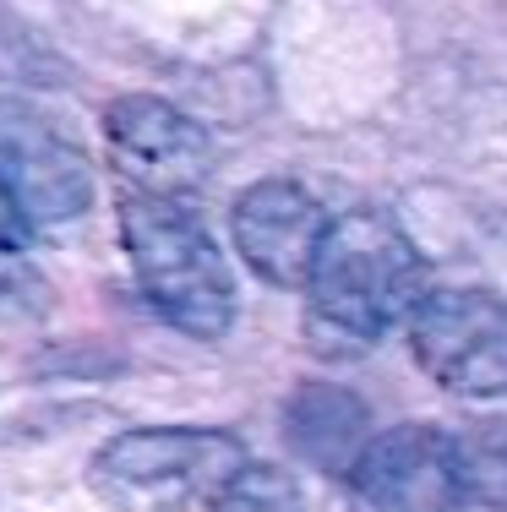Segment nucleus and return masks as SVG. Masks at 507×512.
I'll return each mask as SVG.
<instances>
[{
	"label": "nucleus",
	"instance_id": "obj_1",
	"mask_svg": "<svg viewBox=\"0 0 507 512\" xmlns=\"http://www.w3.org/2000/svg\"><path fill=\"white\" fill-rule=\"evenodd\" d=\"M420 284H426V267L404 240V229L382 213H344L328 224V240L306 284L311 333L328 338L322 349H366L393 322L415 316Z\"/></svg>",
	"mask_w": 507,
	"mask_h": 512
},
{
	"label": "nucleus",
	"instance_id": "obj_2",
	"mask_svg": "<svg viewBox=\"0 0 507 512\" xmlns=\"http://www.w3.org/2000/svg\"><path fill=\"white\" fill-rule=\"evenodd\" d=\"M120 240L148 306L169 327L191 338H219L235 316V278H229L213 235L180 207V197H120Z\"/></svg>",
	"mask_w": 507,
	"mask_h": 512
},
{
	"label": "nucleus",
	"instance_id": "obj_3",
	"mask_svg": "<svg viewBox=\"0 0 507 512\" xmlns=\"http://www.w3.org/2000/svg\"><path fill=\"white\" fill-rule=\"evenodd\" d=\"M246 463V447L229 431L148 425L110 436L88 463V485L115 512H186L191 502H213Z\"/></svg>",
	"mask_w": 507,
	"mask_h": 512
},
{
	"label": "nucleus",
	"instance_id": "obj_4",
	"mask_svg": "<svg viewBox=\"0 0 507 512\" xmlns=\"http://www.w3.org/2000/svg\"><path fill=\"white\" fill-rule=\"evenodd\" d=\"M415 365L464 398L507 393V300L486 289H437L409 316Z\"/></svg>",
	"mask_w": 507,
	"mask_h": 512
},
{
	"label": "nucleus",
	"instance_id": "obj_5",
	"mask_svg": "<svg viewBox=\"0 0 507 512\" xmlns=\"http://www.w3.org/2000/svg\"><path fill=\"white\" fill-rule=\"evenodd\" d=\"M0 180L22 202L28 224H66L93 202V169L82 148L28 99L0 93Z\"/></svg>",
	"mask_w": 507,
	"mask_h": 512
},
{
	"label": "nucleus",
	"instance_id": "obj_6",
	"mask_svg": "<svg viewBox=\"0 0 507 512\" xmlns=\"http://www.w3.org/2000/svg\"><path fill=\"white\" fill-rule=\"evenodd\" d=\"M104 142L126 180V191L148 197H186L208 175V137L191 115L153 93H126L104 109Z\"/></svg>",
	"mask_w": 507,
	"mask_h": 512
},
{
	"label": "nucleus",
	"instance_id": "obj_7",
	"mask_svg": "<svg viewBox=\"0 0 507 512\" xmlns=\"http://www.w3.org/2000/svg\"><path fill=\"white\" fill-rule=\"evenodd\" d=\"M349 485L360 502L382 512H458L464 485H458L453 431L437 425H393L371 436L360 458L349 463Z\"/></svg>",
	"mask_w": 507,
	"mask_h": 512
},
{
	"label": "nucleus",
	"instance_id": "obj_8",
	"mask_svg": "<svg viewBox=\"0 0 507 512\" xmlns=\"http://www.w3.org/2000/svg\"><path fill=\"white\" fill-rule=\"evenodd\" d=\"M333 218L295 180H257L235 202V246L279 289H306Z\"/></svg>",
	"mask_w": 507,
	"mask_h": 512
},
{
	"label": "nucleus",
	"instance_id": "obj_9",
	"mask_svg": "<svg viewBox=\"0 0 507 512\" xmlns=\"http://www.w3.org/2000/svg\"><path fill=\"white\" fill-rule=\"evenodd\" d=\"M284 425H289V442H295L300 458L322 463V469H344L360 458V447L371 442L366 436V404L344 387L328 382H306L295 398L284 404Z\"/></svg>",
	"mask_w": 507,
	"mask_h": 512
},
{
	"label": "nucleus",
	"instance_id": "obj_10",
	"mask_svg": "<svg viewBox=\"0 0 507 512\" xmlns=\"http://www.w3.org/2000/svg\"><path fill=\"white\" fill-rule=\"evenodd\" d=\"M464 507H507V420H475L453 431Z\"/></svg>",
	"mask_w": 507,
	"mask_h": 512
},
{
	"label": "nucleus",
	"instance_id": "obj_11",
	"mask_svg": "<svg viewBox=\"0 0 507 512\" xmlns=\"http://www.w3.org/2000/svg\"><path fill=\"white\" fill-rule=\"evenodd\" d=\"M208 512H300V491L284 469L246 463V469L208 502Z\"/></svg>",
	"mask_w": 507,
	"mask_h": 512
},
{
	"label": "nucleus",
	"instance_id": "obj_12",
	"mask_svg": "<svg viewBox=\"0 0 507 512\" xmlns=\"http://www.w3.org/2000/svg\"><path fill=\"white\" fill-rule=\"evenodd\" d=\"M28 235H33L28 213H22V202L11 197V186L0 180V251H22V246H28Z\"/></svg>",
	"mask_w": 507,
	"mask_h": 512
}]
</instances>
